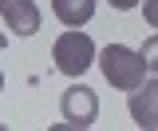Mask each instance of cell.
I'll return each instance as SVG.
<instances>
[{"label": "cell", "instance_id": "1", "mask_svg": "<svg viewBox=\"0 0 158 131\" xmlns=\"http://www.w3.org/2000/svg\"><path fill=\"white\" fill-rule=\"evenodd\" d=\"M99 68L107 75V84L118 92H135L146 84V60H142V52L127 48V44H107L99 52Z\"/></svg>", "mask_w": 158, "mask_h": 131}, {"label": "cell", "instance_id": "2", "mask_svg": "<svg viewBox=\"0 0 158 131\" xmlns=\"http://www.w3.org/2000/svg\"><path fill=\"white\" fill-rule=\"evenodd\" d=\"M52 60H56V68H59L63 75H83V72H87V68L99 60V52H95V40L87 36V32L67 28V32L56 40Z\"/></svg>", "mask_w": 158, "mask_h": 131}, {"label": "cell", "instance_id": "3", "mask_svg": "<svg viewBox=\"0 0 158 131\" xmlns=\"http://www.w3.org/2000/svg\"><path fill=\"white\" fill-rule=\"evenodd\" d=\"M59 115H63L67 127H91L99 119V95L87 84H71L59 95Z\"/></svg>", "mask_w": 158, "mask_h": 131}, {"label": "cell", "instance_id": "4", "mask_svg": "<svg viewBox=\"0 0 158 131\" xmlns=\"http://www.w3.org/2000/svg\"><path fill=\"white\" fill-rule=\"evenodd\" d=\"M127 107H131V119H135L142 131H154V127H158V75L131 92Z\"/></svg>", "mask_w": 158, "mask_h": 131}, {"label": "cell", "instance_id": "5", "mask_svg": "<svg viewBox=\"0 0 158 131\" xmlns=\"http://www.w3.org/2000/svg\"><path fill=\"white\" fill-rule=\"evenodd\" d=\"M0 16L16 36H36L40 32V8L36 0H0Z\"/></svg>", "mask_w": 158, "mask_h": 131}, {"label": "cell", "instance_id": "6", "mask_svg": "<svg viewBox=\"0 0 158 131\" xmlns=\"http://www.w3.org/2000/svg\"><path fill=\"white\" fill-rule=\"evenodd\" d=\"M52 12L67 28H83L87 20L95 16V0H52Z\"/></svg>", "mask_w": 158, "mask_h": 131}, {"label": "cell", "instance_id": "7", "mask_svg": "<svg viewBox=\"0 0 158 131\" xmlns=\"http://www.w3.org/2000/svg\"><path fill=\"white\" fill-rule=\"evenodd\" d=\"M142 60H146V72L158 75V32L150 40H142Z\"/></svg>", "mask_w": 158, "mask_h": 131}, {"label": "cell", "instance_id": "8", "mask_svg": "<svg viewBox=\"0 0 158 131\" xmlns=\"http://www.w3.org/2000/svg\"><path fill=\"white\" fill-rule=\"evenodd\" d=\"M142 16L150 28H158V0H142Z\"/></svg>", "mask_w": 158, "mask_h": 131}, {"label": "cell", "instance_id": "9", "mask_svg": "<svg viewBox=\"0 0 158 131\" xmlns=\"http://www.w3.org/2000/svg\"><path fill=\"white\" fill-rule=\"evenodd\" d=\"M142 0H111V8H118V12H127V8H138Z\"/></svg>", "mask_w": 158, "mask_h": 131}, {"label": "cell", "instance_id": "10", "mask_svg": "<svg viewBox=\"0 0 158 131\" xmlns=\"http://www.w3.org/2000/svg\"><path fill=\"white\" fill-rule=\"evenodd\" d=\"M4 48H8V36H0V52H4Z\"/></svg>", "mask_w": 158, "mask_h": 131}, {"label": "cell", "instance_id": "11", "mask_svg": "<svg viewBox=\"0 0 158 131\" xmlns=\"http://www.w3.org/2000/svg\"><path fill=\"white\" fill-rule=\"evenodd\" d=\"M0 92H4V68H0Z\"/></svg>", "mask_w": 158, "mask_h": 131}]
</instances>
